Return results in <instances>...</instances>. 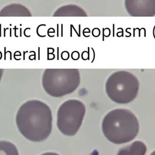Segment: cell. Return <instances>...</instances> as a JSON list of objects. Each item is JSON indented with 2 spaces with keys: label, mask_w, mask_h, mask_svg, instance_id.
I'll use <instances>...</instances> for the list:
<instances>
[{
  "label": "cell",
  "mask_w": 155,
  "mask_h": 155,
  "mask_svg": "<svg viewBox=\"0 0 155 155\" xmlns=\"http://www.w3.org/2000/svg\"><path fill=\"white\" fill-rule=\"evenodd\" d=\"M80 83L81 75L78 69H46L42 76L44 90L53 97H61L73 93Z\"/></svg>",
  "instance_id": "3"
},
{
  "label": "cell",
  "mask_w": 155,
  "mask_h": 155,
  "mask_svg": "<svg viewBox=\"0 0 155 155\" xmlns=\"http://www.w3.org/2000/svg\"><path fill=\"white\" fill-rule=\"evenodd\" d=\"M52 112L44 101L30 99L20 106L16 114V124L19 132L33 142H42L52 129Z\"/></svg>",
  "instance_id": "1"
},
{
  "label": "cell",
  "mask_w": 155,
  "mask_h": 155,
  "mask_svg": "<svg viewBox=\"0 0 155 155\" xmlns=\"http://www.w3.org/2000/svg\"><path fill=\"white\" fill-rule=\"evenodd\" d=\"M0 155H19L16 147L11 142L0 141Z\"/></svg>",
  "instance_id": "10"
},
{
  "label": "cell",
  "mask_w": 155,
  "mask_h": 155,
  "mask_svg": "<svg viewBox=\"0 0 155 155\" xmlns=\"http://www.w3.org/2000/svg\"><path fill=\"white\" fill-rule=\"evenodd\" d=\"M4 73V70L3 69H0V83L2 81V78H3V75Z\"/></svg>",
  "instance_id": "11"
},
{
  "label": "cell",
  "mask_w": 155,
  "mask_h": 155,
  "mask_svg": "<svg viewBox=\"0 0 155 155\" xmlns=\"http://www.w3.org/2000/svg\"><path fill=\"white\" fill-rule=\"evenodd\" d=\"M41 155H59V154L57 153H47L42 154Z\"/></svg>",
  "instance_id": "12"
},
{
  "label": "cell",
  "mask_w": 155,
  "mask_h": 155,
  "mask_svg": "<svg viewBox=\"0 0 155 155\" xmlns=\"http://www.w3.org/2000/svg\"><path fill=\"white\" fill-rule=\"evenodd\" d=\"M146 152L145 144L141 141H136L131 145L121 148L117 155H145Z\"/></svg>",
  "instance_id": "9"
},
{
  "label": "cell",
  "mask_w": 155,
  "mask_h": 155,
  "mask_svg": "<svg viewBox=\"0 0 155 155\" xmlns=\"http://www.w3.org/2000/svg\"><path fill=\"white\" fill-rule=\"evenodd\" d=\"M52 16L54 17H87V15L78 5H67L57 8Z\"/></svg>",
  "instance_id": "8"
},
{
  "label": "cell",
  "mask_w": 155,
  "mask_h": 155,
  "mask_svg": "<svg viewBox=\"0 0 155 155\" xmlns=\"http://www.w3.org/2000/svg\"><path fill=\"white\" fill-rule=\"evenodd\" d=\"M125 7L132 17H153L155 16V0H126Z\"/></svg>",
  "instance_id": "6"
},
{
  "label": "cell",
  "mask_w": 155,
  "mask_h": 155,
  "mask_svg": "<svg viewBox=\"0 0 155 155\" xmlns=\"http://www.w3.org/2000/svg\"><path fill=\"white\" fill-rule=\"evenodd\" d=\"M31 11L25 6L11 3L0 10V17H31Z\"/></svg>",
  "instance_id": "7"
},
{
  "label": "cell",
  "mask_w": 155,
  "mask_h": 155,
  "mask_svg": "<svg viewBox=\"0 0 155 155\" xmlns=\"http://www.w3.org/2000/svg\"><path fill=\"white\" fill-rule=\"evenodd\" d=\"M102 130L104 135L112 143H127L138 135L139 120L130 110L123 108L112 109L103 118Z\"/></svg>",
  "instance_id": "2"
},
{
  "label": "cell",
  "mask_w": 155,
  "mask_h": 155,
  "mask_svg": "<svg viewBox=\"0 0 155 155\" xmlns=\"http://www.w3.org/2000/svg\"><path fill=\"white\" fill-rule=\"evenodd\" d=\"M140 81L132 73L126 70L113 72L106 80L105 91L107 97L119 104H127L138 96Z\"/></svg>",
  "instance_id": "4"
},
{
  "label": "cell",
  "mask_w": 155,
  "mask_h": 155,
  "mask_svg": "<svg viewBox=\"0 0 155 155\" xmlns=\"http://www.w3.org/2000/svg\"><path fill=\"white\" fill-rule=\"evenodd\" d=\"M86 112V105L78 99L64 101L57 112V125L60 132L66 136L75 135L83 124Z\"/></svg>",
  "instance_id": "5"
}]
</instances>
